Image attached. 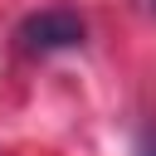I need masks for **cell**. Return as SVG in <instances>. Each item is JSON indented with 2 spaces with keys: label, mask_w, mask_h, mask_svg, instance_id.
<instances>
[{
  "label": "cell",
  "mask_w": 156,
  "mask_h": 156,
  "mask_svg": "<svg viewBox=\"0 0 156 156\" xmlns=\"http://www.w3.org/2000/svg\"><path fill=\"white\" fill-rule=\"evenodd\" d=\"M83 20L73 15V10H63V5H54V10H39V15H29L24 24H20V49L24 54H58V49H78L83 44Z\"/></svg>",
  "instance_id": "cell-1"
},
{
  "label": "cell",
  "mask_w": 156,
  "mask_h": 156,
  "mask_svg": "<svg viewBox=\"0 0 156 156\" xmlns=\"http://www.w3.org/2000/svg\"><path fill=\"white\" fill-rule=\"evenodd\" d=\"M136 156H156V136H151V141H146V146H141Z\"/></svg>",
  "instance_id": "cell-2"
},
{
  "label": "cell",
  "mask_w": 156,
  "mask_h": 156,
  "mask_svg": "<svg viewBox=\"0 0 156 156\" xmlns=\"http://www.w3.org/2000/svg\"><path fill=\"white\" fill-rule=\"evenodd\" d=\"M151 5H156V0H151Z\"/></svg>",
  "instance_id": "cell-3"
}]
</instances>
